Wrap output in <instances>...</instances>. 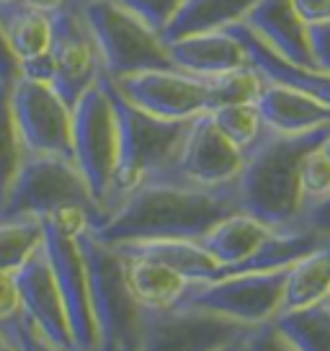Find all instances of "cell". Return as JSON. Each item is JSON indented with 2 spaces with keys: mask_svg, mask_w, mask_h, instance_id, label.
I'll use <instances>...</instances> for the list:
<instances>
[{
  "mask_svg": "<svg viewBox=\"0 0 330 351\" xmlns=\"http://www.w3.org/2000/svg\"><path fill=\"white\" fill-rule=\"evenodd\" d=\"M232 212H240L235 184L191 186L157 178L134 189L90 232L109 245L134 241H199Z\"/></svg>",
  "mask_w": 330,
  "mask_h": 351,
  "instance_id": "obj_1",
  "label": "cell"
},
{
  "mask_svg": "<svg viewBox=\"0 0 330 351\" xmlns=\"http://www.w3.org/2000/svg\"><path fill=\"white\" fill-rule=\"evenodd\" d=\"M328 132L330 124L305 134L266 132L264 140L245 155V163L235 178L240 212L274 230L297 228V219L305 207L299 165L307 150L318 147Z\"/></svg>",
  "mask_w": 330,
  "mask_h": 351,
  "instance_id": "obj_2",
  "label": "cell"
},
{
  "mask_svg": "<svg viewBox=\"0 0 330 351\" xmlns=\"http://www.w3.org/2000/svg\"><path fill=\"white\" fill-rule=\"evenodd\" d=\"M103 83L114 104L116 127H119V158H116L109 197L103 204V217H106L134 189L170 173L191 119H160L134 106L129 99H124L106 73H103Z\"/></svg>",
  "mask_w": 330,
  "mask_h": 351,
  "instance_id": "obj_3",
  "label": "cell"
},
{
  "mask_svg": "<svg viewBox=\"0 0 330 351\" xmlns=\"http://www.w3.org/2000/svg\"><path fill=\"white\" fill-rule=\"evenodd\" d=\"M77 245L88 271L90 313L96 323V351H140L144 307L127 282V261L114 245L83 230Z\"/></svg>",
  "mask_w": 330,
  "mask_h": 351,
  "instance_id": "obj_4",
  "label": "cell"
},
{
  "mask_svg": "<svg viewBox=\"0 0 330 351\" xmlns=\"http://www.w3.org/2000/svg\"><path fill=\"white\" fill-rule=\"evenodd\" d=\"M80 207L96 217V225L103 219V212L90 194L86 178L73 158L62 155L26 153L18 173L13 178L0 219L5 217H39L45 219L60 209ZM93 225V228H96ZM90 228V230H93Z\"/></svg>",
  "mask_w": 330,
  "mask_h": 351,
  "instance_id": "obj_5",
  "label": "cell"
},
{
  "mask_svg": "<svg viewBox=\"0 0 330 351\" xmlns=\"http://www.w3.org/2000/svg\"><path fill=\"white\" fill-rule=\"evenodd\" d=\"M93 39L99 44L103 73L116 80L144 70H170L173 60L168 55L163 36L144 21L124 11L114 0H86L80 5Z\"/></svg>",
  "mask_w": 330,
  "mask_h": 351,
  "instance_id": "obj_6",
  "label": "cell"
},
{
  "mask_svg": "<svg viewBox=\"0 0 330 351\" xmlns=\"http://www.w3.org/2000/svg\"><path fill=\"white\" fill-rule=\"evenodd\" d=\"M119 158V127L103 75L73 106V160L103 212Z\"/></svg>",
  "mask_w": 330,
  "mask_h": 351,
  "instance_id": "obj_7",
  "label": "cell"
},
{
  "mask_svg": "<svg viewBox=\"0 0 330 351\" xmlns=\"http://www.w3.org/2000/svg\"><path fill=\"white\" fill-rule=\"evenodd\" d=\"M286 269L279 271H248L227 274L212 282L188 285L186 295L178 305L210 310L214 315L230 318L248 328L274 320L284 302Z\"/></svg>",
  "mask_w": 330,
  "mask_h": 351,
  "instance_id": "obj_8",
  "label": "cell"
},
{
  "mask_svg": "<svg viewBox=\"0 0 330 351\" xmlns=\"http://www.w3.org/2000/svg\"><path fill=\"white\" fill-rule=\"evenodd\" d=\"M11 111L26 153L73 158V109L49 83L18 75L11 83Z\"/></svg>",
  "mask_w": 330,
  "mask_h": 351,
  "instance_id": "obj_9",
  "label": "cell"
},
{
  "mask_svg": "<svg viewBox=\"0 0 330 351\" xmlns=\"http://www.w3.org/2000/svg\"><path fill=\"white\" fill-rule=\"evenodd\" d=\"M245 333L248 326L199 307L144 310L140 351H220L240 343Z\"/></svg>",
  "mask_w": 330,
  "mask_h": 351,
  "instance_id": "obj_10",
  "label": "cell"
},
{
  "mask_svg": "<svg viewBox=\"0 0 330 351\" xmlns=\"http://www.w3.org/2000/svg\"><path fill=\"white\" fill-rule=\"evenodd\" d=\"M52 88L73 109L77 99L103 75L99 44L90 34L80 5H70L52 16Z\"/></svg>",
  "mask_w": 330,
  "mask_h": 351,
  "instance_id": "obj_11",
  "label": "cell"
},
{
  "mask_svg": "<svg viewBox=\"0 0 330 351\" xmlns=\"http://www.w3.org/2000/svg\"><path fill=\"white\" fill-rule=\"evenodd\" d=\"M114 86L134 106L155 114L160 119H194L214 109L212 88L207 77L188 75L178 67L170 70H144L134 75L116 77Z\"/></svg>",
  "mask_w": 330,
  "mask_h": 351,
  "instance_id": "obj_12",
  "label": "cell"
},
{
  "mask_svg": "<svg viewBox=\"0 0 330 351\" xmlns=\"http://www.w3.org/2000/svg\"><path fill=\"white\" fill-rule=\"evenodd\" d=\"M242 163L245 155L217 130L212 114L207 111L191 119L176 163L163 178L191 186H227L235 184Z\"/></svg>",
  "mask_w": 330,
  "mask_h": 351,
  "instance_id": "obj_13",
  "label": "cell"
},
{
  "mask_svg": "<svg viewBox=\"0 0 330 351\" xmlns=\"http://www.w3.org/2000/svg\"><path fill=\"white\" fill-rule=\"evenodd\" d=\"M13 276H16V287H18V297H21L23 318L31 320L57 349L77 351L45 245L34 253L18 271H13Z\"/></svg>",
  "mask_w": 330,
  "mask_h": 351,
  "instance_id": "obj_14",
  "label": "cell"
},
{
  "mask_svg": "<svg viewBox=\"0 0 330 351\" xmlns=\"http://www.w3.org/2000/svg\"><path fill=\"white\" fill-rule=\"evenodd\" d=\"M242 23L276 52L299 67H318L309 44V26L302 21L292 0H255Z\"/></svg>",
  "mask_w": 330,
  "mask_h": 351,
  "instance_id": "obj_15",
  "label": "cell"
},
{
  "mask_svg": "<svg viewBox=\"0 0 330 351\" xmlns=\"http://www.w3.org/2000/svg\"><path fill=\"white\" fill-rule=\"evenodd\" d=\"M165 47H168L173 65L188 75L214 77L251 65L242 44L238 42V36L230 29L191 34V36H183L176 42H165Z\"/></svg>",
  "mask_w": 330,
  "mask_h": 351,
  "instance_id": "obj_16",
  "label": "cell"
},
{
  "mask_svg": "<svg viewBox=\"0 0 330 351\" xmlns=\"http://www.w3.org/2000/svg\"><path fill=\"white\" fill-rule=\"evenodd\" d=\"M235 36H238V42L242 44V49H245V55H248V62L261 73V75L268 80V83H279V86H286V88H294L299 93H305L309 99L320 101V104H325L330 106V75L328 73H322L318 67H299V65H292L289 60L284 57H279L276 52H271L268 47H266L258 36H255L245 23H232L227 26Z\"/></svg>",
  "mask_w": 330,
  "mask_h": 351,
  "instance_id": "obj_17",
  "label": "cell"
},
{
  "mask_svg": "<svg viewBox=\"0 0 330 351\" xmlns=\"http://www.w3.org/2000/svg\"><path fill=\"white\" fill-rule=\"evenodd\" d=\"M255 106L264 117L266 130L279 134H305L330 124V106L309 99L294 88L279 86L266 80Z\"/></svg>",
  "mask_w": 330,
  "mask_h": 351,
  "instance_id": "obj_18",
  "label": "cell"
},
{
  "mask_svg": "<svg viewBox=\"0 0 330 351\" xmlns=\"http://www.w3.org/2000/svg\"><path fill=\"white\" fill-rule=\"evenodd\" d=\"M271 230L274 228L258 222L245 212H232L225 219H220L212 230L204 232L196 243L220 263L222 276H225L232 266L242 263L248 256H253Z\"/></svg>",
  "mask_w": 330,
  "mask_h": 351,
  "instance_id": "obj_19",
  "label": "cell"
},
{
  "mask_svg": "<svg viewBox=\"0 0 330 351\" xmlns=\"http://www.w3.org/2000/svg\"><path fill=\"white\" fill-rule=\"evenodd\" d=\"M121 256H144L170 266L173 271L186 276L188 282H212L220 279L222 266L196 241H134L114 245Z\"/></svg>",
  "mask_w": 330,
  "mask_h": 351,
  "instance_id": "obj_20",
  "label": "cell"
},
{
  "mask_svg": "<svg viewBox=\"0 0 330 351\" xmlns=\"http://www.w3.org/2000/svg\"><path fill=\"white\" fill-rule=\"evenodd\" d=\"M127 261V282L132 295L144 310H168L176 307L188 289L186 276L173 271L170 266L144 258V256H124Z\"/></svg>",
  "mask_w": 330,
  "mask_h": 351,
  "instance_id": "obj_21",
  "label": "cell"
},
{
  "mask_svg": "<svg viewBox=\"0 0 330 351\" xmlns=\"http://www.w3.org/2000/svg\"><path fill=\"white\" fill-rule=\"evenodd\" d=\"M255 0H181L170 23L163 29V42H176L191 34L222 32L240 23Z\"/></svg>",
  "mask_w": 330,
  "mask_h": 351,
  "instance_id": "obj_22",
  "label": "cell"
},
{
  "mask_svg": "<svg viewBox=\"0 0 330 351\" xmlns=\"http://www.w3.org/2000/svg\"><path fill=\"white\" fill-rule=\"evenodd\" d=\"M330 238H320L315 232L302 230V228H289V230H271L258 251L248 256L242 263L232 266L227 274H248V271H279V269H289L294 261L309 251H315ZM225 274V276H227Z\"/></svg>",
  "mask_w": 330,
  "mask_h": 351,
  "instance_id": "obj_23",
  "label": "cell"
},
{
  "mask_svg": "<svg viewBox=\"0 0 330 351\" xmlns=\"http://www.w3.org/2000/svg\"><path fill=\"white\" fill-rule=\"evenodd\" d=\"M330 297V241L302 256L286 269L281 310H297Z\"/></svg>",
  "mask_w": 330,
  "mask_h": 351,
  "instance_id": "obj_24",
  "label": "cell"
},
{
  "mask_svg": "<svg viewBox=\"0 0 330 351\" xmlns=\"http://www.w3.org/2000/svg\"><path fill=\"white\" fill-rule=\"evenodd\" d=\"M0 26L5 32L8 47L18 65L34 57L49 55L52 44V16L42 11H34L23 3L3 5L0 8Z\"/></svg>",
  "mask_w": 330,
  "mask_h": 351,
  "instance_id": "obj_25",
  "label": "cell"
},
{
  "mask_svg": "<svg viewBox=\"0 0 330 351\" xmlns=\"http://www.w3.org/2000/svg\"><path fill=\"white\" fill-rule=\"evenodd\" d=\"M279 330L297 351H330V302H315L297 310H281L274 318Z\"/></svg>",
  "mask_w": 330,
  "mask_h": 351,
  "instance_id": "obj_26",
  "label": "cell"
},
{
  "mask_svg": "<svg viewBox=\"0 0 330 351\" xmlns=\"http://www.w3.org/2000/svg\"><path fill=\"white\" fill-rule=\"evenodd\" d=\"M45 245V222L39 217L0 219V271H18Z\"/></svg>",
  "mask_w": 330,
  "mask_h": 351,
  "instance_id": "obj_27",
  "label": "cell"
},
{
  "mask_svg": "<svg viewBox=\"0 0 330 351\" xmlns=\"http://www.w3.org/2000/svg\"><path fill=\"white\" fill-rule=\"evenodd\" d=\"M217 130L230 140L242 155H248L255 145L266 137V124L258 106L253 104H230V106H220V109L210 111Z\"/></svg>",
  "mask_w": 330,
  "mask_h": 351,
  "instance_id": "obj_28",
  "label": "cell"
},
{
  "mask_svg": "<svg viewBox=\"0 0 330 351\" xmlns=\"http://www.w3.org/2000/svg\"><path fill=\"white\" fill-rule=\"evenodd\" d=\"M23 143L16 130L11 111V83L0 80V209L5 204L8 189L23 163Z\"/></svg>",
  "mask_w": 330,
  "mask_h": 351,
  "instance_id": "obj_29",
  "label": "cell"
},
{
  "mask_svg": "<svg viewBox=\"0 0 330 351\" xmlns=\"http://www.w3.org/2000/svg\"><path fill=\"white\" fill-rule=\"evenodd\" d=\"M207 80H210V88H212L214 109L230 106V104H253L266 83V77L261 75L253 65L238 67V70L207 77Z\"/></svg>",
  "mask_w": 330,
  "mask_h": 351,
  "instance_id": "obj_30",
  "label": "cell"
},
{
  "mask_svg": "<svg viewBox=\"0 0 330 351\" xmlns=\"http://www.w3.org/2000/svg\"><path fill=\"white\" fill-rule=\"evenodd\" d=\"M299 186H302L305 204L318 202V199L330 194V160L320 150V145L307 150V155L302 158V165H299Z\"/></svg>",
  "mask_w": 330,
  "mask_h": 351,
  "instance_id": "obj_31",
  "label": "cell"
},
{
  "mask_svg": "<svg viewBox=\"0 0 330 351\" xmlns=\"http://www.w3.org/2000/svg\"><path fill=\"white\" fill-rule=\"evenodd\" d=\"M114 3H119L124 11L137 16L157 34H163V29L170 23L173 13L181 5V0H114Z\"/></svg>",
  "mask_w": 330,
  "mask_h": 351,
  "instance_id": "obj_32",
  "label": "cell"
},
{
  "mask_svg": "<svg viewBox=\"0 0 330 351\" xmlns=\"http://www.w3.org/2000/svg\"><path fill=\"white\" fill-rule=\"evenodd\" d=\"M238 351H297V349L279 330V326H276L274 320H268V323L248 328V333L238 343Z\"/></svg>",
  "mask_w": 330,
  "mask_h": 351,
  "instance_id": "obj_33",
  "label": "cell"
},
{
  "mask_svg": "<svg viewBox=\"0 0 330 351\" xmlns=\"http://www.w3.org/2000/svg\"><path fill=\"white\" fill-rule=\"evenodd\" d=\"M297 228L315 232L320 238H330V194L318 199V202L305 204V209H302V215L297 219Z\"/></svg>",
  "mask_w": 330,
  "mask_h": 351,
  "instance_id": "obj_34",
  "label": "cell"
},
{
  "mask_svg": "<svg viewBox=\"0 0 330 351\" xmlns=\"http://www.w3.org/2000/svg\"><path fill=\"white\" fill-rule=\"evenodd\" d=\"M11 328H13V333H16V339H18L21 351H62V349H57L55 343L47 339L31 320L23 318V313L18 318L11 320Z\"/></svg>",
  "mask_w": 330,
  "mask_h": 351,
  "instance_id": "obj_35",
  "label": "cell"
},
{
  "mask_svg": "<svg viewBox=\"0 0 330 351\" xmlns=\"http://www.w3.org/2000/svg\"><path fill=\"white\" fill-rule=\"evenodd\" d=\"M21 315V297L16 287V276L11 271H0V323Z\"/></svg>",
  "mask_w": 330,
  "mask_h": 351,
  "instance_id": "obj_36",
  "label": "cell"
},
{
  "mask_svg": "<svg viewBox=\"0 0 330 351\" xmlns=\"http://www.w3.org/2000/svg\"><path fill=\"white\" fill-rule=\"evenodd\" d=\"M309 44H312V57L318 62V70L330 75V21L309 26Z\"/></svg>",
  "mask_w": 330,
  "mask_h": 351,
  "instance_id": "obj_37",
  "label": "cell"
},
{
  "mask_svg": "<svg viewBox=\"0 0 330 351\" xmlns=\"http://www.w3.org/2000/svg\"><path fill=\"white\" fill-rule=\"evenodd\" d=\"M292 3L307 26L330 21V0H292Z\"/></svg>",
  "mask_w": 330,
  "mask_h": 351,
  "instance_id": "obj_38",
  "label": "cell"
},
{
  "mask_svg": "<svg viewBox=\"0 0 330 351\" xmlns=\"http://www.w3.org/2000/svg\"><path fill=\"white\" fill-rule=\"evenodd\" d=\"M16 77H18V60L13 57L8 39H5V32L0 26V80L3 83H13Z\"/></svg>",
  "mask_w": 330,
  "mask_h": 351,
  "instance_id": "obj_39",
  "label": "cell"
},
{
  "mask_svg": "<svg viewBox=\"0 0 330 351\" xmlns=\"http://www.w3.org/2000/svg\"><path fill=\"white\" fill-rule=\"evenodd\" d=\"M23 5H29L34 11H42L47 16H55V13L65 11L70 5H83L80 0H21Z\"/></svg>",
  "mask_w": 330,
  "mask_h": 351,
  "instance_id": "obj_40",
  "label": "cell"
},
{
  "mask_svg": "<svg viewBox=\"0 0 330 351\" xmlns=\"http://www.w3.org/2000/svg\"><path fill=\"white\" fill-rule=\"evenodd\" d=\"M0 351H21L18 339L11 328V320L8 323H0Z\"/></svg>",
  "mask_w": 330,
  "mask_h": 351,
  "instance_id": "obj_41",
  "label": "cell"
},
{
  "mask_svg": "<svg viewBox=\"0 0 330 351\" xmlns=\"http://www.w3.org/2000/svg\"><path fill=\"white\" fill-rule=\"evenodd\" d=\"M16 3H21V0H0V8L3 5H16Z\"/></svg>",
  "mask_w": 330,
  "mask_h": 351,
  "instance_id": "obj_42",
  "label": "cell"
},
{
  "mask_svg": "<svg viewBox=\"0 0 330 351\" xmlns=\"http://www.w3.org/2000/svg\"><path fill=\"white\" fill-rule=\"evenodd\" d=\"M220 351H238V343H232V346H225V349H220Z\"/></svg>",
  "mask_w": 330,
  "mask_h": 351,
  "instance_id": "obj_43",
  "label": "cell"
},
{
  "mask_svg": "<svg viewBox=\"0 0 330 351\" xmlns=\"http://www.w3.org/2000/svg\"><path fill=\"white\" fill-rule=\"evenodd\" d=\"M80 3H86V0H80Z\"/></svg>",
  "mask_w": 330,
  "mask_h": 351,
  "instance_id": "obj_44",
  "label": "cell"
},
{
  "mask_svg": "<svg viewBox=\"0 0 330 351\" xmlns=\"http://www.w3.org/2000/svg\"><path fill=\"white\" fill-rule=\"evenodd\" d=\"M328 302H330V297H328Z\"/></svg>",
  "mask_w": 330,
  "mask_h": 351,
  "instance_id": "obj_45",
  "label": "cell"
}]
</instances>
